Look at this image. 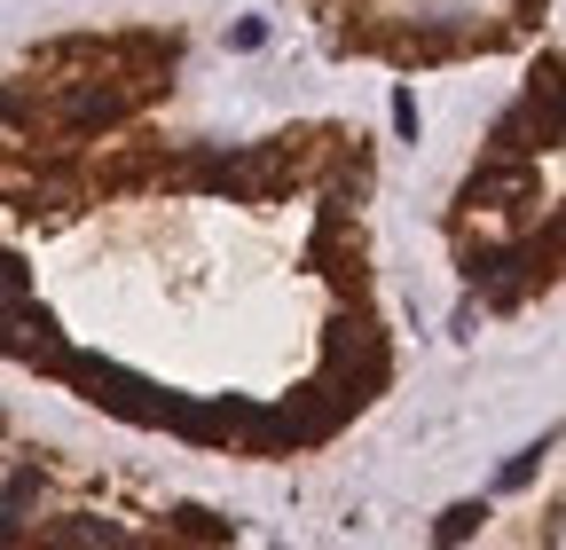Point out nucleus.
<instances>
[{"mask_svg":"<svg viewBox=\"0 0 566 550\" xmlns=\"http://www.w3.org/2000/svg\"><path fill=\"white\" fill-rule=\"evenodd\" d=\"M150 87H118V80H63V95H55V126H71V134H103V126H118Z\"/></svg>","mask_w":566,"mask_h":550,"instance_id":"1","label":"nucleus"},{"mask_svg":"<svg viewBox=\"0 0 566 550\" xmlns=\"http://www.w3.org/2000/svg\"><path fill=\"white\" fill-rule=\"evenodd\" d=\"M527 197H535V173L520 158H495L488 173L464 181V204H527Z\"/></svg>","mask_w":566,"mask_h":550,"instance_id":"2","label":"nucleus"},{"mask_svg":"<svg viewBox=\"0 0 566 550\" xmlns=\"http://www.w3.org/2000/svg\"><path fill=\"white\" fill-rule=\"evenodd\" d=\"M197 181H205V189H229V197L268 189V181H275V150H260V158H197Z\"/></svg>","mask_w":566,"mask_h":550,"instance_id":"3","label":"nucleus"},{"mask_svg":"<svg viewBox=\"0 0 566 550\" xmlns=\"http://www.w3.org/2000/svg\"><path fill=\"white\" fill-rule=\"evenodd\" d=\"M527 110H535V126H543V142H558V134H566V72H558V63H535Z\"/></svg>","mask_w":566,"mask_h":550,"instance_id":"4","label":"nucleus"},{"mask_svg":"<svg viewBox=\"0 0 566 550\" xmlns=\"http://www.w3.org/2000/svg\"><path fill=\"white\" fill-rule=\"evenodd\" d=\"M520 267H527L520 252H480V260H472V284H488L495 299H520V292H527V275H520Z\"/></svg>","mask_w":566,"mask_h":550,"instance_id":"5","label":"nucleus"},{"mask_svg":"<svg viewBox=\"0 0 566 550\" xmlns=\"http://www.w3.org/2000/svg\"><path fill=\"white\" fill-rule=\"evenodd\" d=\"M480 519H488V504H457V511H441V542H464V535H480Z\"/></svg>","mask_w":566,"mask_h":550,"instance_id":"6","label":"nucleus"},{"mask_svg":"<svg viewBox=\"0 0 566 550\" xmlns=\"http://www.w3.org/2000/svg\"><path fill=\"white\" fill-rule=\"evenodd\" d=\"M48 542H118V527H103V519H63V527H48Z\"/></svg>","mask_w":566,"mask_h":550,"instance_id":"7","label":"nucleus"},{"mask_svg":"<svg viewBox=\"0 0 566 550\" xmlns=\"http://www.w3.org/2000/svg\"><path fill=\"white\" fill-rule=\"evenodd\" d=\"M24 511H32V464H17V472H9V535L24 527Z\"/></svg>","mask_w":566,"mask_h":550,"instance_id":"8","label":"nucleus"},{"mask_svg":"<svg viewBox=\"0 0 566 550\" xmlns=\"http://www.w3.org/2000/svg\"><path fill=\"white\" fill-rule=\"evenodd\" d=\"M535 464H543V448H520V456L504 464V488H527V479H535Z\"/></svg>","mask_w":566,"mask_h":550,"instance_id":"9","label":"nucleus"},{"mask_svg":"<svg viewBox=\"0 0 566 550\" xmlns=\"http://www.w3.org/2000/svg\"><path fill=\"white\" fill-rule=\"evenodd\" d=\"M181 535H205V542H221L229 527H221V519H212V511H181Z\"/></svg>","mask_w":566,"mask_h":550,"instance_id":"10","label":"nucleus"},{"mask_svg":"<svg viewBox=\"0 0 566 550\" xmlns=\"http://www.w3.org/2000/svg\"><path fill=\"white\" fill-rule=\"evenodd\" d=\"M543 252H566V204L551 213V229H543Z\"/></svg>","mask_w":566,"mask_h":550,"instance_id":"11","label":"nucleus"}]
</instances>
